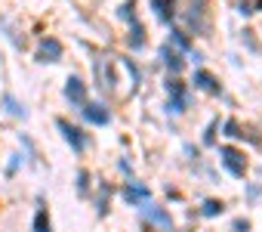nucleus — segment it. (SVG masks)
Instances as JSON below:
<instances>
[{"label":"nucleus","mask_w":262,"mask_h":232,"mask_svg":"<svg viewBox=\"0 0 262 232\" xmlns=\"http://www.w3.org/2000/svg\"><path fill=\"white\" fill-rule=\"evenodd\" d=\"M204 214H207V217L222 214V201H207V204H204Z\"/></svg>","instance_id":"14"},{"label":"nucleus","mask_w":262,"mask_h":232,"mask_svg":"<svg viewBox=\"0 0 262 232\" xmlns=\"http://www.w3.org/2000/svg\"><path fill=\"white\" fill-rule=\"evenodd\" d=\"M80 111H83V118H86L90 124H99V127L111 121V114H108V108H105V105H99V102H86V105H83Z\"/></svg>","instance_id":"5"},{"label":"nucleus","mask_w":262,"mask_h":232,"mask_svg":"<svg viewBox=\"0 0 262 232\" xmlns=\"http://www.w3.org/2000/svg\"><path fill=\"white\" fill-rule=\"evenodd\" d=\"M151 7H155V13H158L161 22H170L173 19V0H151Z\"/></svg>","instance_id":"7"},{"label":"nucleus","mask_w":262,"mask_h":232,"mask_svg":"<svg viewBox=\"0 0 262 232\" xmlns=\"http://www.w3.org/2000/svg\"><path fill=\"white\" fill-rule=\"evenodd\" d=\"M123 195H126V201H133V204H139V201L145 204V201H148V189H142V186H136V183H129Z\"/></svg>","instance_id":"8"},{"label":"nucleus","mask_w":262,"mask_h":232,"mask_svg":"<svg viewBox=\"0 0 262 232\" xmlns=\"http://www.w3.org/2000/svg\"><path fill=\"white\" fill-rule=\"evenodd\" d=\"M194 84H198L201 90H207V93H219L216 78H213V74H207V71H198V74H194Z\"/></svg>","instance_id":"9"},{"label":"nucleus","mask_w":262,"mask_h":232,"mask_svg":"<svg viewBox=\"0 0 262 232\" xmlns=\"http://www.w3.org/2000/svg\"><path fill=\"white\" fill-rule=\"evenodd\" d=\"M173 41H176V44H179L182 50H188V37H185L182 31H173Z\"/></svg>","instance_id":"15"},{"label":"nucleus","mask_w":262,"mask_h":232,"mask_svg":"<svg viewBox=\"0 0 262 232\" xmlns=\"http://www.w3.org/2000/svg\"><path fill=\"white\" fill-rule=\"evenodd\" d=\"M37 56H40V62H59V56H62V44L50 37V41L40 44V53H37Z\"/></svg>","instance_id":"6"},{"label":"nucleus","mask_w":262,"mask_h":232,"mask_svg":"<svg viewBox=\"0 0 262 232\" xmlns=\"http://www.w3.org/2000/svg\"><path fill=\"white\" fill-rule=\"evenodd\" d=\"M34 232H50V217H47V210L40 207L37 210V217H34Z\"/></svg>","instance_id":"12"},{"label":"nucleus","mask_w":262,"mask_h":232,"mask_svg":"<svg viewBox=\"0 0 262 232\" xmlns=\"http://www.w3.org/2000/svg\"><path fill=\"white\" fill-rule=\"evenodd\" d=\"M65 99H68L74 108H83V105H86V87H83V81H80L77 74L68 78V84H65Z\"/></svg>","instance_id":"3"},{"label":"nucleus","mask_w":262,"mask_h":232,"mask_svg":"<svg viewBox=\"0 0 262 232\" xmlns=\"http://www.w3.org/2000/svg\"><path fill=\"white\" fill-rule=\"evenodd\" d=\"M93 74H96V84H99V90H114V59L111 56H99L96 62H93Z\"/></svg>","instance_id":"1"},{"label":"nucleus","mask_w":262,"mask_h":232,"mask_svg":"<svg viewBox=\"0 0 262 232\" xmlns=\"http://www.w3.org/2000/svg\"><path fill=\"white\" fill-rule=\"evenodd\" d=\"M4 102H7V108H10V114H16V118H25V114H28V111H25V105H19V102H16L13 96H7Z\"/></svg>","instance_id":"13"},{"label":"nucleus","mask_w":262,"mask_h":232,"mask_svg":"<svg viewBox=\"0 0 262 232\" xmlns=\"http://www.w3.org/2000/svg\"><path fill=\"white\" fill-rule=\"evenodd\" d=\"M56 124H59L62 137H65V140L71 143V149H74V152H83V149H86V137H83V130H80V127H71V124H68L65 118H59Z\"/></svg>","instance_id":"4"},{"label":"nucleus","mask_w":262,"mask_h":232,"mask_svg":"<svg viewBox=\"0 0 262 232\" xmlns=\"http://www.w3.org/2000/svg\"><path fill=\"white\" fill-rule=\"evenodd\" d=\"M142 214H145V217H148V220H155V223H161V226H167V229H170V226H173V223H170V217H167V214H164V210H158V207H155V204H148V207H142Z\"/></svg>","instance_id":"10"},{"label":"nucleus","mask_w":262,"mask_h":232,"mask_svg":"<svg viewBox=\"0 0 262 232\" xmlns=\"http://www.w3.org/2000/svg\"><path fill=\"white\" fill-rule=\"evenodd\" d=\"M219 155H222V164H225V170H228L231 177H244V173H247V158H244V155H241L237 149L225 146V149H222Z\"/></svg>","instance_id":"2"},{"label":"nucleus","mask_w":262,"mask_h":232,"mask_svg":"<svg viewBox=\"0 0 262 232\" xmlns=\"http://www.w3.org/2000/svg\"><path fill=\"white\" fill-rule=\"evenodd\" d=\"M234 229H237V232H247V229H250V223H247V220H237V223H234Z\"/></svg>","instance_id":"16"},{"label":"nucleus","mask_w":262,"mask_h":232,"mask_svg":"<svg viewBox=\"0 0 262 232\" xmlns=\"http://www.w3.org/2000/svg\"><path fill=\"white\" fill-rule=\"evenodd\" d=\"M161 56H164V62L170 65V71H173V74H176V71L182 68V59H179V53H176V50H170V47H164V50H161Z\"/></svg>","instance_id":"11"}]
</instances>
